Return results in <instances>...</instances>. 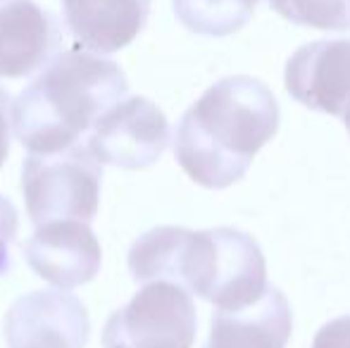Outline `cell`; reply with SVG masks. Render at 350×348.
Masks as SVG:
<instances>
[{"mask_svg": "<svg viewBox=\"0 0 350 348\" xmlns=\"http://www.w3.org/2000/svg\"><path fill=\"white\" fill-rule=\"evenodd\" d=\"M126 263L134 282H174L217 310L248 308L267 291L262 248L231 227H155L136 239Z\"/></svg>", "mask_w": 350, "mask_h": 348, "instance_id": "1", "label": "cell"}, {"mask_svg": "<svg viewBox=\"0 0 350 348\" xmlns=\"http://www.w3.org/2000/svg\"><path fill=\"white\" fill-rule=\"evenodd\" d=\"M277 129L274 93L255 77H226L184 112L174 134L176 163L196 184L226 189L248 172Z\"/></svg>", "mask_w": 350, "mask_h": 348, "instance_id": "2", "label": "cell"}, {"mask_svg": "<svg viewBox=\"0 0 350 348\" xmlns=\"http://www.w3.org/2000/svg\"><path fill=\"white\" fill-rule=\"evenodd\" d=\"M129 91L117 62L86 51H60L12 103V129L29 153L79 144Z\"/></svg>", "mask_w": 350, "mask_h": 348, "instance_id": "3", "label": "cell"}, {"mask_svg": "<svg viewBox=\"0 0 350 348\" xmlns=\"http://www.w3.org/2000/svg\"><path fill=\"white\" fill-rule=\"evenodd\" d=\"M103 165L88 146L74 144L55 153H29L22 191L33 224L55 219L91 222L100 203Z\"/></svg>", "mask_w": 350, "mask_h": 348, "instance_id": "4", "label": "cell"}, {"mask_svg": "<svg viewBox=\"0 0 350 348\" xmlns=\"http://www.w3.org/2000/svg\"><path fill=\"white\" fill-rule=\"evenodd\" d=\"M198 315L191 293L174 282H150L112 312L103 330L105 348H191Z\"/></svg>", "mask_w": 350, "mask_h": 348, "instance_id": "5", "label": "cell"}, {"mask_svg": "<svg viewBox=\"0 0 350 348\" xmlns=\"http://www.w3.org/2000/svg\"><path fill=\"white\" fill-rule=\"evenodd\" d=\"M170 146V122L165 112L143 96L120 101L96 122L88 148L100 165L122 170H146L162 158Z\"/></svg>", "mask_w": 350, "mask_h": 348, "instance_id": "6", "label": "cell"}, {"mask_svg": "<svg viewBox=\"0 0 350 348\" xmlns=\"http://www.w3.org/2000/svg\"><path fill=\"white\" fill-rule=\"evenodd\" d=\"M91 336L86 306L65 289L17 298L5 315L10 348H83Z\"/></svg>", "mask_w": 350, "mask_h": 348, "instance_id": "7", "label": "cell"}, {"mask_svg": "<svg viewBox=\"0 0 350 348\" xmlns=\"http://www.w3.org/2000/svg\"><path fill=\"white\" fill-rule=\"evenodd\" d=\"M24 258L41 279L57 289L88 284L100 272V243L81 219L46 222L24 243Z\"/></svg>", "mask_w": 350, "mask_h": 348, "instance_id": "8", "label": "cell"}, {"mask_svg": "<svg viewBox=\"0 0 350 348\" xmlns=\"http://www.w3.org/2000/svg\"><path fill=\"white\" fill-rule=\"evenodd\" d=\"M62 27L33 0H0V79L41 72L62 51Z\"/></svg>", "mask_w": 350, "mask_h": 348, "instance_id": "9", "label": "cell"}, {"mask_svg": "<svg viewBox=\"0 0 350 348\" xmlns=\"http://www.w3.org/2000/svg\"><path fill=\"white\" fill-rule=\"evenodd\" d=\"M286 91L310 110L343 117L350 105V38L314 41L286 62Z\"/></svg>", "mask_w": 350, "mask_h": 348, "instance_id": "10", "label": "cell"}, {"mask_svg": "<svg viewBox=\"0 0 350 348\" xmlns=\"http://www.w3.org/2000/svg\"><path fill=\"white\" fill-rule=\"evenodd\" d=\"M150 0H62V22L83 51L110 55L146 29Z\"/></svg>", "mask_w": 350, "mask_h": 348, "instance_id": "11", "label": "cell"}, {"mask_svg": "<svg viewBox=\"0 0 350 348\" xmlns=\"http://www.w3.org/2000/svg\"><path fill=\"white\" fill-rule=\"evenodd\" d=\"M291 327L293 317L286 296L277 286H267L253 306L217 310L203 348H286Z\"/></svg>", "mask_w": 350, "mask_h": 348, "instance_id": "12", "label": "cell"}, {"mask_svg": "<svg viewBox=\"0 0 350 348\" xmlns=\"http://www.w3.org/2000/svg\"><path fill=\"white\" fill-rule=\"evenodd\" d=\"M260 0H172L174 14L198 36H231L253 19Z\"/></svg>", "mask_w": 350, "mask_h": 348, "instance_id": "13", "label": "cell"}, {"mask_svg": "<svg viewBox=\"0 0 350 348\" xmlns=\"http://www.w3.org/2000/svg\"><path fill=\"white\" fill-rule=\"evenodd\" d=\"M269 8L300 27L322 31H348L350 0H267Z\"/></svg>", "mask_w": 350, "mask_h": 348, "instance_id": "14", "label": "cell"}, {"mask_svg": "<svg viewBox=\"0 0 350 348\" xmlns=\"http://www.w3.org/2000/svg\"><path fill=\"white\" fill-rule=\"evenodd\" d=\"M19 229V215L12 200L0 196V277L10 272L12 260H10V248L14 243Z\"/></svg>", "mask_w": 350, "mask_h": 348, "instance_id": "15", "label": "cell"}, {"mask_svg": "<svg viewBox=\"0 0 350 348\" xmlns=\"http://www.w3.org/2000/svg\"><path fill=\"white\" fill-rule=\"evenodd\" d=\"M312 348H350V315L327 322L314 336Z\"/></svg>", "mask_w": 350, "mask_h": 348, "instance_id": "16", "label": "cell"}, {"mask_svg": "<svg viewBox=\"0 0 350 348\" xmlns=\"http://www.w3.org/2000/svg\"><path fill=\"white\" fill-rule=\"evenodd\" d=\"M10 126H12V101L5 88H0V168L10 155Z\"/></svg>", "mask_w": 350, "mask_h": 348, "instance_id": "17", "label": "cell"}, {"mask_svg": "<svg viewBox=\"0 0 350 348\" xmlns=\"http://www.w3.org/2000/svg\"><path fill=\"white\" fill-rule=\"evenodd\" d=\"M343 122H346V129H348V134H350V105H348L346 115H343Z\"/></svg>", "mask_w": 350, "mask_h": 348, "instance_id": "18", "label": "cell"}]
</instances>
